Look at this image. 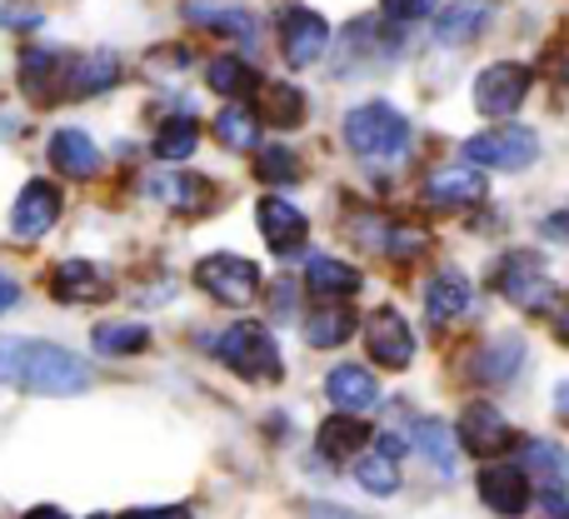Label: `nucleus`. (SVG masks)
<instances>
[{"label": "nucleus", "instance_id": "nucleus-1", "mask_svg": "<svg viewBox=\"0 0 569 519\" xmlns=\"http://www.w3.org/2000/svg\"><path fill=\"white\" fill-rule=\"evenodd\" d=\"M0 385L26 395H80L90 390V370L80 355L46 340H0Z\"/></svg>", "mask_w": 569, "mask_h": 519}, {"label": "nucleus", "instance_id": "nucleus-2", "mask_svg": "<svg viewBox=\"0 0 569 519\" xmlns=\"http://www.w3.org/2000/svg\"><path fill=\"white\" fill-rule=\"evenodd\" d=\"M345 146L365 160H400L410 150V120L385 100H365L345 116Z\"/></svg>", "mask_w": 569, "mask_h": 519}, {"label": "nucleus", "instance_id": "nucleus-3", "mask_svg": "<svg viewBox=\"0 0 569 519\" xmlns=\"http://www.w3.org/2000/svg\"><path fill=\"white\" fill-rule=\"evenodd\" d=\"M216 355H220V360H226L236 375H246V380H260V385H276L280 375H284V360H280L276 335H270L260 320L230 325V330L216 340Z\"/></svg>", "mask_w": 569, "mask_h": 519}, {"label": "nucleus", "instance_id": "nucleus-4", "mask_svg": "<svg viewBox=\"0 0 569 519\" xmlns=\"http://www.w3.org/2000/svg\"><path fill=\"white\" fill-rule=\"evenodd\" d=\"M495 290H500L510 305L530 310V315L555 310V300H560V290H555V280L540 265V256H525V250H515V256L500 260V270H495Z\"/></svg>", "mask_w": 569, "mask_h": 519}, {"label": "nucleus", "instance_id": "nucleus-5", "mask_svg": "<svg viewBox=\"0 0 569 519\" xmlns=\"http://www.w3.org/2000/svg\"><path fill=\"white\" fill-rule=\"evenodd\" d=\"M530 86H535L530 66H520V60H495V66H485L480 80H475V106L490 120H510L515 110L525 106Z\"/></svg>", "mask_w": 569, "mask_h": 519}, {"label": "nucleus", "instance_id": "nucleus-6", "mask_svg": "<svg viewBox=\"0 0 569 519\" xmlns=\"http://www.w3.org/2000/svg\"><path fill=\"white\" fill-rule=\"evenodd\" d=\"M465 160L485 170H525L540 160V136L520 126H500V130H485V136L465 140Z\"/></svg>", "mask_w": 569, "mask_h": 519}, {"label": "nucleus", "instance_id": "nucleus-7", "mask_svg": "<svg viewBox=\"0 0 569 519\" xmlns=\"http://www.w3.org/2000/svg\"><path fill=\"white\" fill-rule=\"evenodd\" d=\"M196 285L206 295H216L220 305H250L260 295V265L246 256H206L196 265Z\"/></svg>", "mask_w": 569, "mask_h": 519}, {"label": "nucleus", "instance_id": "nucleus-8", "mask_svg": "<svg viewBox=\"0 0 569 519\" xmlns=\"http://www.w3.org/2000/svg\"><path fill=\"white\" fill-rule=\"evenodd\" d=\"M70 70H76L70 50H20V90L36 106L70 100Z\"/></svg>", "mask_w": 569, "mask_h": 519}, {"label": "nucleus", "instance_id": "nucleus-9", "mask_svg": "<svg viewBox=\"0 0 569 519\" xmlns=\"http://www.w3.org/2000/svg\"><path fill=\"white\" fill-rule=\"evenodd\" d=\"M365 350H370V360L380 365V370H405V365L415 360V335H410V325H405V315L390 310V305L365 315Z\"/></svg>", "mask_w": 569, "mask_h": 519}, {"label": "nucleus", "instance_id": "nucleus-10", "mask_svg": "<svg viewBox=\"0 0 569 519\" xmlns=\"http://www.w3.org/2000/svg\"><path fill=\"white\" fill-rule=\"evenodd\" d=\"M325 46H330V26H325V16H315L310 6H295L280 16V50L295 70L315 66V60L325 56Z\"/></svg>", "mask_w": 569, "mask_h": 519}, {"label": "nucleus", "instance_id": "nucleus-11", "mask_svg": "<svg viewBox=\"0 0 569 519\" xmlns=\"http://www.w3.org/2000/svg\"><path fill=\"white\" fill-rule=\"evenodd\" d=\"M256 220H260V236H266V246L276 250L280 260L300 256L305 240H310V220H305L284 196H266V200H260V206H256Z\"/></svg>", "mask_w": 569, "mask_h": 519}, {"label": "nucleus", "instance_id": "nucleus-12", "mask_svg": "<svg viewBox=\"0 0 569 519\" xmlns=\"http://www.w3.org/2000/svg\"><path fill=\"white\" fill-rule=\"evenodd\" d=\"M480 500L500 519H520L535 505V485L520 465H485L480 470Z\"/></svg>", "mask_w": 569, "mask_h": 519}, {"label": "nucleus", "instance_id": "nucleus-13", "mask_svg": "<svg viewBox=\"0 0 569 519\" xmlns=\"http://www.w3.org/2000/svg\"><path fill=\"white\" fill-rule=\"evenodd\" d=\"M455 440L470 455H500L515 445V430L495 405H470V410L460 415V425H455Z\"/></svg>", "mask_w": 569, "mask_h": 519}, {"label": "nucleus", "instance_id": "nucleus-14", "mask_svg": "<svg viewBox=\"0 0 569 519\" xmlns=\"http://www.w3.org/2000/svg\"><path fill=\"white\" fill-rule=\"evenodd\" d=\"M56 220H60V190L46 186V180H30L16 196V206H10V230L20 240H40Z\"/></svg>", "mask_w": 569, "mask_h": 519}, {"label": "nucleus", "instance_id": "nucleus-15", "mask_svg": "<svg viewBox=\"0 0 569 519\" xmlns=\"http://www.w3.org/2000/svg\"><path fill=\"white\" fill-rule=\"evenodd\" d=\"M50 295H56L60 305H96L110 295V280H106V270L90 260H60L56 275H50Z\"/></svg>", "mask_w": 569, "mask_h": 519}, {"label": "nucleus", "instance_id": "nucleus-16", "mask_svg": "<svg viewBox=\"0 0 569 519\" xmlns=\"http://www.w3.org/2000/svg\"><path fill=\"white\" fill-rule=\"evenodd\" d=\"M325 390H330V400L340 405V415H365L380 405V385H375V375L365 370V365H335Z\"/></svg>", "mask_w": 569, "mask_h": 519}, {"label": "nucleus", "instance_id": "nucleus-17", "mask_svg": "<svg viewBox=\"0 0 569 519\" xmlns=\"http://www.w3.org/2000/svg\"><path fill=\"white\" fill-rule=\"evenodd\" d=\"M470 305H475V290H470V280H465L455 265H450V270H440L430 285H425V315H430V325L460 320Z\"/></svg>", "mask_w": 569, "mask_h": 519}, {"label": "nucleus", "instance_id": "nucleus-18", "mask_svg": "<svg viewBox=\"0 0 569 519\" xmlns=\"http://www.w3.org/2000/svg\"><path fill=\"white\" fill-rule=\"evenodd\" d=\"M355 480H360V490H370V495L400 490V440H395V435H380V445L355 460Z\"/></svg>", "mask_w": 569, "mask_h": 519}, {"label": "nucleus", "instance_id": "nucleus-19", "mask_svg": "<svg viewBox=\"0 0 569 519\" xmlns=\"http://www.w3.org/2000/svg\"><path fill=\"white\" fill-rule=\"evenodd\" d=\"M520 470L530 475V485H540L545 495L569 490V455L555 440H525L520 450Z\"/></svg>", "mask_w": 569, "mask_h": 519}, {"label": "nucleus", "instance_id": "nucleus-20", "mask_svg": "<svg viewBox=\"0 0 569 519\" xmlns=\"http://www.w3.org/2000/svg\"><path fill=\"white\" fill-rule=\"evenodd\" d=\"M305 285H310V295H320V305H340L345 295L360 290L365 275L355 270V265L335 260V256H310V265H305Z\"/></svg>", "mask_w": 569, "mask_h": 519}, {"label": "nucleus", "instance_id": "nucleus-21", "mask_svg": "<svg viewBox=\"0 0 569 519\" xmlns=\"http://www.w3.org/2000/svg\"><path fill=\"white\" fill-rule=\"evenodd\" d=\"M50 166L70 180H90L100 170V150L86 130H56L50 136Z\"/></svg>", "mask_w": 569, "mask_h": 519}, {"label": "nucleus", "instance_id": "nucleus-22", "mask_svg": "<svg viewBox=\"0 0 569 519\" xmlns=\"http://www.w3.org/2000/svg\"><path fill=\"white\" fill-rule=\"evenodd\" d=\"M490 196V180L480 170H435L425 180V200L430 206H480Z\"/></svg>", "mask_w": 569, "mask_h": 519}, {"label": "nucleus", "instance_id": "nucleus-23", "mask_svg": "<svg viewBox=\"0 0 569 519\" xmlns=\"http://www.w3.org/2000/svg\"><path fill=\"white\" fill-rule=\"evenodd\" d=\"M520 365H525V340L520 335H500V340H490L480 355H475L470 375L480 385H510L515 375H520Z\"/></svg>", "mask_w": 569, "mask_h": 519}, {"label": "nucleus", "instance_id": "nucleus-24", "mask_svg": "<svg viewBox=\"0 0 569 519\" xmlns=\"http://www.w3.org/2000/svg\"><path fill=\"white\" fill-rule=\"evenodd\" d=\"M485 26H490V6L485 0H450L440 10V20H435V40L440 46H470Z\"/></svg>", "mask_w": 569, "mask_h": 519}, {"label": "nucleus", "instance_id": "nucleus-25", "mask_svg": "<svg viewBox=\"0 0 569 519\" xmlns=\"http://www.w3.org/2000/svg\"><path fill=\"white\" fill-rule=\"evenodd\" d=\"M315 445H320L325 460H355V455H365V445H370V425H365L360 415H330V420L320 425V435H315Z\"/></svg>", "mask_w": 569, "mask_h": 519}, {"label": "nucleus", "instance_id": "nucleus-26", "mask_svg": "<svg viewBox=\"0 0 569 519\" xmlns=\"http://www.w3.org/2000/svg\"><path fill=\"white\" fill-rule=\"evenodd\" d=\"M410 440H415V450H420L425 460L445 475V480H450L455 465H460V440H455L450 425L445 420H410Z\"/></svg>", "mask_w": 569, "mask_h": 519}, {"label": "nucleus", "instance_id": "nucleus-27", "mask_svg": "<svg viewBox=\"0 0 569 519\" xmlns=\"http://www.w3.org/2000/svg\"><path fill=\"white\" fill-rule=\"evenodd\" d=\"M355 330H360V320H355V310H345V305H320L315 315H305V340H310L315 350H335V345H345Z\"/></svg>", "mask_w": 569, "mask_h": 519}, {"label": "nucleus", "instance_id": "nucleus-28", "mask_svg": "<svg viewBox=\"0 0 569 519\" xmlns=\"http://www.w3.org/2000/svg\"><path fill=\"white\" fill-rule=\"evenodd\" d=\"M120 80V60L110 50H96V56H76V70H70V100L100 96Z\"/></svg>", "mask_w": 569, "mask_h": 519}, {"label": "nucleus", "instance_id": "nucleus-29", "mask_svg": "<svg viewBox=\"0 0 569 519\" xmlns=\"http://www.w3.org/2000/svg\"><path fill=\"white\" fill-rule=\"evenodd\" d=\"M206 86L226 100H240L260 86V76H256V66H246V56H216L206 66Z\"/></svg>", "mask_w": 569, "mask_h": 519}, {"label": "nucleus", "instance_id": "nucleus-30", "mask_svg": "<svg viewBox=\"0 0 569 519\" xmlns=\"http://www.w3.org/2000/svg\"><path fill=\"white\" fill-rule=\"evenodd\" d=\"M186 16H190V26H200V30H216V36H236V40H250L256 36V16L250 10H240V6H186Z\"/></svg>", "mask_w": 569, "mask_h": 519}, {"label": "nucleus", "instance_id": "nucleus-31", "mask_svg": "<svg viewBox=\"0 0 569 519\" xmlns=\"http://www.w3.org/2000/svg\"><path fill=\"white\" fill-rule=\"evenodd\" d=\"M156 196L166 200L170 210H180V216H200V210L210 206V186L200 176H166V180H156Z\"/></svg>", "mask_w": 569, "mask_h": 519}, {"label": "nucleus", "instance_id": "nucleus-32", "mask_svg": "<svg viewBox=\"0 0 569 519\" xmlns=\"http://www.w3.org/2000/svg\"><path fill=\"white\" fill-rule=\"evenodd\" d=\"M216 136L226 150H260V120L246 106H226L216 116Z\"/></svg>", "mask_w": 569, "mask_h": 519}, {"label": "nucleus", "instance_id": "nucleus-33", "mask_svg": "<svg viewBox=\"0 0 569 519\" xmlns=\"http://www.w3.org/2000/svg\"><path fill=\"white\" fill-rule=\"evenodd\" d=\"M196 146H200V120H190V116H176L156 130V156L160 160H190Z\"/></svg>", "mask_w": 569, "mask_h": 519}, {"label": "nucleus", "instance_id": "nucleus-34", "mask_svg": "<svg viewBox=\"0 0 569 519\" xmlns=\"http://www.w3.org/2000/svg\"><path fill=\"white\" fill-rule=\"evenodd\" d=\"M256 180H266V186H295L300 176V156H295L290 146H260L256 150Z\"/></svg>", "mask_w": 569, "mask_h": 519}, {"label": "nucleus", "instance_id": "nucleus-35", "mask_svg": "<svg viewBox=\"0 0 569 519\" xmlns=\"http://www.w3.org/2000/svg\"><path fill=\"white\" fill-rule=\"evenodd\" d=\"M96 350L100 355H140V350H150V330L146 325H100Z\"/></svg>", "mask_w": 569, "mask_h": 519}, {"label": "nucleus", "instance_id": "nucleus-36", "mask_svg": "<svg viewBox=\"0 0 569 519\" xmlns=\"http://www.w3.org/2000/svg\"><path fill=\"white\" fill-rule=\"evenodd\" d=\"M266 120L280 130H295L305 120V96L295 86H270L266 90Z\"/></svg>", "mask_w": 569, "mask_h": 519}, {"label": "nucleus", "instance_id": "nucleus-37", "mask_svg": "<svg viewBox=\"0 0 569 519\" xmlns=\"http://www.w3.org/2000/svg\"><path fill=\"white\" fill-rule=\"evenodd\" d=\"M430 6L435 0H380V10H385L390 26H415L420 16H430Z\"/></svg>", "mask_w": 569, "mask_h": 519}, {"label": "nucleus", "instance_id": "nucleus-38", "mask_svg": "<svg viewBox=\"0 0 569 519\" xmlns=\"http://www.w3.org/2000/svg\"><path fill=\"white\" fill-rule=\"evenodd\" d=\"M270 295H276V300H270V310H276V320H290V315H295V285H290V280H280Z\"/></svg>", "mask_w": 569, "mask_h": 519}, {"label": "nucleus", "instance_id": "nucleus-39", "mask_svg": "<svg viewBox=\"0 0 569 519\" xmlns=\"http://www.w3.org/2000/svg\"><path fill=\"white\" fill-rule=\"evenodd\" d=\"M555 340L569 345V290H560V300H555Z\"/></svg>", "mask_w": 569, "mask_h": 519}, {"label": "nucleus", "instance_id": "nucleus-40", "mask_svg": "<svg viewBox=\"0 0 569 519\" xmlns=\"http://www.w3.org/2000/svg\"><path fill=\"white\" fill-rule=\"evenodd\" d=\"M545 236H550V240H565V246H569V206L555 210V216H545Z\"/></svg>", "mask_w": 569, "mask_h": 519}, {"label": "nucleus", "instance_id": "nucleus-41", "mask_svg": "<svg viewBox=\"0 0 569 519\" xmlns=\"http://www.w3.org/2000/svg\"><path fill=\"white\" fill-rule=\"evenodd\" d=\"M0 26H40V16L36 10H16V6H0Z\"/></svg>", "mask_w": 569, "mask_h": 519}, {"label": "nucleus", "instance_id": "nucleus-42", "mask_svg": "<svg viewBox=\"0 0 569 519\" xmlns=\"http://www.w3.org/2000/svg\"><path fill=\"white\" fill-rule=\"evenodd\" d=\"M305 519H360V515L340 510V505H310V510H305Z\"/></svg>", "mask_w": 569, "mask_h": 519}, {"label": "nucleus", "instance_id": "nucleus-43", "mask_svg": "<svg viewBox=\"0 0 569 519\" xmlns=\"http://www.w3.org/2000/svg\"><path fill=\"white\" fill-rule=\"evenodd\" d=\"M120 519H190L180 505H170V510H130V515H120Z\"/></svg>", "mask_w": 569, "mask_h": 519}, {"label": "nucleus", "instance_id": "nucleus-44", "mask_svg": "<svg viewBox=\"0 0 569 519\" xmlns=\"http://www.w3.org/2000/svg\"><path fill=\"white\" fill-rule=\"evenodd\" d=\"M16 300H20V285L10 280V275H0V315H6Z\"/></svg>", "mask_w": 569, "mask_h": 519}, {"label": "nucleus", "instance_id": "nucleus-45", "mask_svg": "<svg viewBox=\"0 0 569 519\" xmlns=\"http://www.w3.org/2000/svg\"><path fill=\"white\" fill-rule=\"evenodd\" d=\"M26 519H70V515L56 510V505H36V510H26Z\"/></svg>", "mask_w": 569, "mask_h": 519}, {"label": "nucleus", "instance_id": "nucleus-46", "mask_svg": "<svg viewBox=\"0 0 569 519\" xmlns=\"http://www.w3.org/2000/svg\"><path fill=\"white\" fill-rule=\"evenodd\" d=\"M555 410H560V420H569V385L555 390Z\"/></svg>", "mask_w": 569, "mask_h": 519}, {"label": "nucleus", "instance_id": "nucleus-47", "mask_svg": "<svg viewBox=\"0 0 569 519\" xmlns=\"http://www.w3.org/2000/svg\"><path fill=\"white\" fill-rule=\"evenodd\" d=\"M96 519H116V515H96Z\"/></svg>", "mask_w": 569, "mask_h": 519}]
</instances>
